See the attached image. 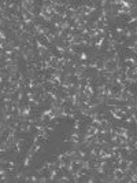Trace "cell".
Listing matches in <instances>:
<instances>
[{
  "label": "cell",
  "instance_id": "10",
  "mask_svg": "<svg viewBox=\"0 0 137 183\" xmlns=\"http://www.w3.org/2000/svg\"><path fill=\"white\" fill-rule=\"evenodd\" d=\"M55 48H56V51L60 54V55H66V47L65 46H62V44H55Z\"/></svg>",
  "mask_w": 137,
  "mask_h": 183
},
{
  "label": "cell",
  "instance_id": "15",
  "mask_svg": "<svg viewBox=\"0 0 137 183\" xmlns=\"http://www.w3.org/2000/svg\"><path fill=\"white\" fill-rule=\"evenodd\" d=\"M29 182L37 183V176H36V175H30V179H29Z\"/></svg>",
  "mask_w": 137,
  "mask_h": 183
},
{
  "label": "cell",
  "instance_id": "8",
  "mask_svg": "<svg viewBox=\"0 0 137 183\" xmlns=\"http://www.w3.org/2000/svg\"><path fill=\"white\" fill-rule=\"evenodd\" d=\"M108 113H110V116H111L114 120H119V121H121V120H124V116L121 114V113H118L116 110H114V109H110Z\"/></svg>",
  "mask_w": 137,
  "mask_h": 183
},
{
  "label": "cell",
  "instance_id": "3",
  "mask_svg": "<svg viewBox=\"0 0 137 183\" xmlns=\"http://www.w3.org/2000/svg\"><path fill=\"white\" fill-rule=\"evenodd\" d=\"M23 143H25V139H23V138H17V139H15L13 149L17 154H19L22 152V146H23Z\"/></svg>",
  "mask_w": 137,
  "mask_h": 183
},
{
  "label": "cell",
  "instance_id": "4",
  "mask_svg": "<svg viewBox=\"0 0 137 183\" xmlns=\"http://www.w3.org/2000/svg\"><path fill=\"white\" fill-rule=\"evenodd\" d=\"M104 41H106V36H100V37H97L95 41H93V47H95L96 50H99V51H100V50L103 48Z\"/></svg>",
  "mask_w": 137,
  "mask_h": 183
},
{
  "label": "cell",
  "instance_id": "5",
  "mask_svg": "<svg viewBox=\"0 0 137 183\" xmlns=\"http://www.w3.org/2000/svg\"><path fill=\"white\" fill-rule=\"evenodd\" d=\"M125 65H128V66H132V68H137V62H136V56H126L124 61Z\"/></svg>",
  "mask_w": 137,
  "mask_h": 183
},
{
  "label": "cell",
  "instance_id": "2",
  "mask_svg": "<svg viewBox=\"0 0 137 183\" xmlns=\"http://www.w3.org/2000/svg\"><path fill=\"white\" fill-rule=\"evenodd\" d=\"M111 176L114 179V183L115 182H125V179L128 176V174L124 171V168L121 167H114L112 168V172H111Z\"/></svg>",
  "mask_w": 137,
  "mask_h": 183
},
{
  "label": "cell",
  "instance_id": "14",
  "mask_svg": "<svg viewBox=\"0 0 137 183\" xmlns=\"http://www.w3.org/2000/svg\"><path fill=\"white\" fill-rule=\"evenodd\" d=\"M88 176V175H87ZM88 183H93V182H96V178L95 176H92V175H89V176H88V180H87Z\"/></svg>",
  "mask_w": 137,
  "mask_h": 183
},
{
  "label": "cell",
  "instance_id": "1",
  "mask_svg": "<svg viewBox=\"0 0 137 183\" xmlns=\"http://www.w3.org/2000/svg\"><path fill=\"white\" fill-rule=\"evenodd\" d=\"M19 6H21V9L23 10V11H26V13L29 14V15L33 18V19H36V18H37L36 1H33V0H22L21 3H19Z\"/></svg>",
  "mask_w": 137,
  "mask_h": 183
},
{
  "label": "cell",
  "instance_id": "7",
  "mask_svg": "<svg viewBox=\"0 0 137 183\" xmlns=\"http://www.w3.org/2000/svg\"><path fill=\"white\" fill-rule=\"evenodd\" d=\"M55 182H58V183H67V182H71V178H70V175H62V176H56V179H55Z\"/></svg>",
  "mask_w": 137,
  "mask_h": 183
},
{
  "label": "cell",
  "instance_id": "12",
  "mask_svg": "<svg viewBox=\"0 0 137 183\" xmlns=\"http://www.w3.org/2000/svg\"><path fill=\"white\" fill-rule=\"evenodd\" d=\"M80 125H81V120L75 117V119L73 120V129H74V131H80Z\"/></svg>",
  "mask_w": 137,
  "mask_h": 183
},
{
  "label": "cell",
  "instance_id": "9",
  "mask_svg": "<svg viewBox=\"0 0 137 183\" xmlns=\"http://www.w3.org/2000/svg\"><path fill=\"white\" fill-rule=\"evenodd\" d=\"M77 59H78V62H87L88 59H89V56H88L87 52H78L77 54Z\"/></svg>",
  "mask_w": 137,
  "mask_h": 183
},
{
  "label": "cell",
  "instance_id": "13",
  "mask_svg": "<svg viewBox=\"0 0 137 183\" xmlns=\"http://www.w3.org/2000/svg\"><path fill=\"white\" fill-rule=\"evenodd\" d=\"M47 182H48L47 175H41V176H38L37 178V183H47Z\"/></svg>",
  "mask_w": 137,
  "mask_h": 183
},
{
  "label": "cell",
  "instance_id": "6",
  "mask_svg": "<svg viewBox=\"0 0 137 183\" xmlns=\"http://www.w3.org/2000/svg\"><path fill=\"white\" fill-rule=\"evenodd\" d=\"M87 134H91V135H93V136H97L99 135V128L93 127L92 124H89V125L87 127Z\"/></svg>",
  "mask_w": 137,
  "mask_h": 183
},
{
  "label": "cell",
  "instance_id": "11",
  "mask_svg": "<svg viewBox=\"0 0 137 183\" xmlns=\"http://www.w3.org/2000/svg\"><path fill=\"white\" fill-rule=\"evenodd\" d=\"M126 48H128L129 51H132V52H133V55H134V54L137 52V48H136V40H134L133 43H130V44H128V46H126Z\"/></svg>",
  "mask_w": 137,
  "mask_h": 183
}]
</instances>
